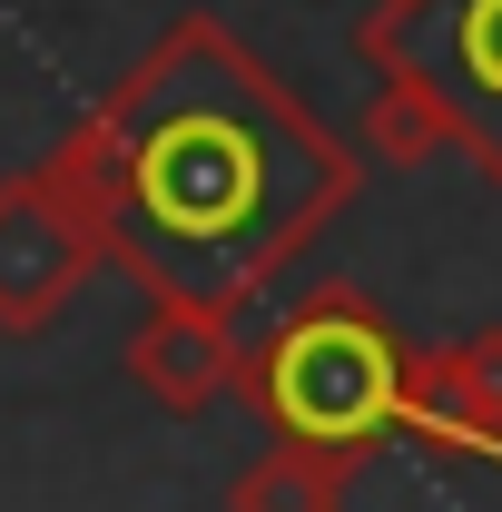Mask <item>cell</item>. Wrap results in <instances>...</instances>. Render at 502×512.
Returning <instances> with one entry per match:
<instances>
[{"label": "cell", "instance_id": "obj_1", "mask_svg": "<svg viewBox=\"0 0 502 512\" xmlns=\"http://www.w3.org/2000/svg\"><path fill=\"white\" fill-rule=\"evenodd\" d=\"M109 266L148 296L237 316L355 207V138L256 60L227 20H168L50 148Z\"/></svg>", "mask_w": 502, "mask_h": 512}, {"label": "cell", "instance_id": "obj_2", "mask_svg": "<svg viewBox=\"0 0 502 512\" xmlns=\"http://www.w3.org/2000/svg\"><path fill=\"white\" fill-rule=\"evenodd\" d=\"M237 394L266 414L276 444L375 463L404 404V335L365 306V286H315L237 355Z\"/></svg>", "mask_w": 502, "mask_h": 512}, {"label": "cell", "instance_id": "obj_3", "mask_svg": "<svg viewBox=\"0 0 502 512\" xmlns=\"http://www.w3.org/2000/svg\"><path fill=\"white\" fill-rule=\"evenodd\" d=\"M355 60L414 89L443 119V148L502 188V0H375L355 20Z\"/></svg>", "mask_w": 502, "mask_h": 512}, {"label": "cell", "instance_id": "obj_4", "mask_svg": "<svg viewBox=\"0 0 502 512\" xmlns=\"http://www.w3.org/2000/svg\"><path fill=\"white\" fill-rule=\"evenodd\" d=\"M99 266H109V247H99L79 188L50 158L20 168V178H0V335H50L60 306Z\"/></svg>", "mask_w": 502, "mask_h": 512}, {"label": "cell", "instance_id": "obj_5", "mask_svg": "<svg viewBox=\"0 0 502 512\" xmlns=\"http://www.w3.org/2000/svg\"><path fill=\"white\" fill-rule=\"evenodd\" d=\"M237 316L217 306H188V296H148V325L128 335V375L148 404L168 414H207L217 394H237Z\"/></svg>", "mask_w": 502, "mask_h": 512}, {"label": "cell", "instance_id": "obj_6", "mask_svg": "<svg viewBox=\"0 0 502 512\" xmlns=\"http://www.w3.org/2000/svg\"><path fill=\"white\" fill-rule=\"evenodd\" d=\"M365 463H345V453H315V444H276L256 453L247 473L227 483V512H345V483H355Z\"/></svg>", "mask_w": 502, "mask_h": 512}, {"label": "cell", "instance_id": "obj_7", "mask_svg": "<svg viewBox=\"0 0 502 512\" xmlns=\"http://www.w3.org/2000/svg\"><path fill=\"white\" fill-rule=\"evenodd\" d=\"M365 148H375L384 168H424L443 148V119L414 99V89H394V79H375V109H365Z\"/></svg>", "mask_w": 502, "mask_h": 512}]
</instances>
